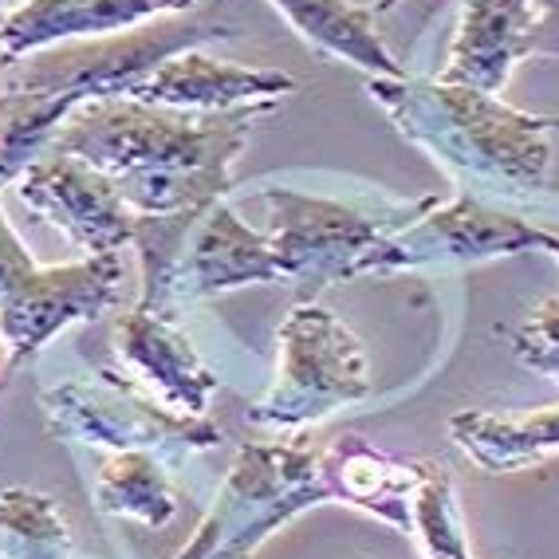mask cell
<instances>
[{
    "mask_svg": "<svg viewBox=\"0 0 559 559\" xmlns=\"http://www.w3.org/2000/svg\"><path fill=\"white\" fill-rule=\"evenodd\" d=\"M272 110L190 115L130 95L83 103L56 130L48 151L107 174L134 213H178L225 201L245 142Z\"/></svg>",
    "mask_w": 559,
    "mask_h": 559,
    "instance_id": "cell-1",
    "label": "cell"
},
{
    "mask_svg": "<svg viewBox=\"0 0 559 559\" xmlns=\"http://www.w3.org/2000/svg\"><path fill=\"white\" fill-rule=\"evenodd\" d=\"M320 450L308 441H249L240 445L229 477L198 536L174 559H252L272 532L300 512L328 504Z\"/></svg>",
    "mask_w": 559,
    "mask_h": 559,
    "instance_id": "cell-6",
    "label": "cell"
},
{
    "mask_svg": "<svg viewBox=\"0 0 559 559\" xmlns=\"http://www.w3.org/2000/svg\"><path fill=\"white\" fill-rule=\"evenodd\" d=\"M532 56H559V0H539Z\"/></svg>",
    "mask_w": 559,
    "mask_h": 559,
    "instance_id": "cell-23",
    "label": "cell"
},
{
    "mask_svg": "<svg viewBox=\"0 0 559 559\" xmlns=\"http://www.w3.org/2000/svg\"><path fill=\"white\" fill-rule=\"evenodd\" d=\"M394 4H402V0H374V12H390Z\"/></svg>",
    "mask_w": 559,
    "mask_h": 559,
    "instance_id": "cell-25",
    "label": "cell"
},
{
    "mask_svg": "<svg viewBox=\"0 0 559 559\" xmlns=\"http://www.w3.org/2000/svg\"><path fill=\"white\" fill-rule=\"evenodd\" d=\"M16 198L36 217L68 233L87 257L119 252L134 237V210L122 201L119 186L71 154L44 151L32 166H24Z\"/></svg>",
    "mask_w": 559,
    "mask_h": 559,
    "instance_id": "cell-11",
    "label": "cell"
},
{
    "mask_svg": "<svg viewBox=\"0 0 559 559\" xmlns=\"http://www.w3.org/2000/svg\"><path fill=\"white\" fill-rule=\"evenodd\" d=\"M115 350L158 394L162 406L205 418L213 390H217V374L205 367L198 347L174 323L154 320L139 308L127 311L115 328Z\"/></svg>",
    "mask_w": 559,
    "mask_h": 559,
    "instance_id": "cell-15",
    "label": "cell"
},
{
    "mask_svg": "<svg viewBox=\"0 0 559 559\" xmlns=\"http://www.w3.org/2000/svg\"><path fill=\"white\" fill-rule=\"evenodd\" d=\"M296 91V80L272 68H237L181 51L166 63L142 75L130 87V99L151 103V107L190 110V115H233V110H276L280 99Z\"/></svg>",
    "mask_w": 559,
    "mask_h": 559,
    "instance_id": "cell-12",
    "label": "cell"
},
{
    "mask_svg": "<svg viewBox=\"0 0 559 559\" xmlns=\"http://www.w3.org/2000/svg\"><path fill=\"white\" fill-rule=\"evenodd\" d=\"M539 252H551L559 260V229H544V249Z\"/></svg>",
    "mask_w": 559,
    "mask_h": 559,
    "instance_id": "cell-24",
    "label": "cell"
},
{
    "mask_svg": "<svg viewBox=\"0 0 559 559\" xmlns=\"http://www.w3.org/2000/svg\"><path fill=\"white\" fill-rule=\"evenodd\" d=\"M409 520H414V536L426 548V559H473L457 492H453V473L441 461H421L418 489L409 500Z\"/></svg>",
    "mask_w": 559,
    "mask_h": 559,
    "instance_id": "cell-21",
    "label": "cell"
},
{
    "mask_svg": "<svg viewBox=\"0 0 559 559\" xmlns=\"http://www.w3.org/2000/svg\"><path fill=\"white\" fill-rule=\"evenodd\" d=\"M9 16H12V4H9V0H0V28H4V21H9Z\"/></svg>",
    "mask_w": 559,
    "mask_h": 559,
    "instance_id": "cell-26",
    "label": "cell"
},
{
    "mask_svg": "<svg viewBox=\"0 0 559 559\" xmlns=\"http://www.w3.org/2000/svg\"><path fill=\"white\" fill-rule=\"evenodd\" d=\"M320 473L331 500H343L367 516L386 520L390 528L414 532L409 500L418 489L421 461L394 457V453L370 445L362 433H343L331 450L320 453Z\"/></svg>",
    "mask_w": 559,
    "mask_h": 559,
    "instance_id": "cell-16",
    "label": "cell"
},
{
    "mask_svg": "<svg viewBox=\"0 0 559 559\" xmlns=\"http://www.w3.org/2000/svg\"><path fill=\"white\" fill-rule=\"evenodd\" d=\"M539 0H461L450 63L441 83L500 95L520 60L532 56Z\"/></svg>",
    "mask_w": 559,
    "mask_h": 559,
    "instance_id": "cell-13",
    "label": "cell"
},
{
    "mask_svg": "<svg viewBox=\"0 0 559 559\" xmlns=\"http://www.w3.org/2000/svg\"><path fill=\"white\" fill-rule=\"evenodd\" d=\"M127 260L122 252L87 257L80 264L36 269L0 300V340L9 347L4 374L60 335L71 323H95L122 304Z\"/></svg>",
    "mask_w": 559,
    "mask_h": 559,
    "instance_id": "cell-10",
    "label": "cell"
},
{
    "mask_svg": "<svg viewBox=\"0 0 559 559\" xmlns=\"http://www.w3.org/2000/svg\"><path fill=\"white\" fill-rule=\"evenodd\" d=\"M229 36L237 32L225 24L170 12L115 36L63 40L21 60H0V186L16 181L24 166L48 151L71 110L130 95L142 75L170 56Z\"/></svg>",
    "mask_w": 559,
    "mask_h": 559,
    "instance_id": "cell-3",
    "label": "cell"
},
{
    "mask_svg": "<svg viewBox=\"0 0 559 559\" xmlns=\"http://www.w3.org/2000/svg\"><path fill=\"white\" fill-rule=\"evenodd\" d=\"M198 0H24L0 28V60H21L63 40L130 32L154 16L190 12Z\"/></svg>",
    "mask_w": 559,
    "mask_h": 559,
    "instance_id": "cell-14",
    "label": "cell"
},
{
    "mask_svg": "<svg viewBox=\"0 0 559 559\" xmlns=\"http://www.w3.org/2000/svg\"><path fill=\"white\" fill-rule=\"evenodd\" d=\"M272 9L296 28L304 44L328 56L362 68L370 80H402V68L374 28V9L355 0H269Z\"/></svg>",
    "mask_w": 559,
    "mask_h": 559,
    "instance_id": "cell-18",
    "label": "cell"
},
{
    "mask_svg": "<svg viewBox=\"0 0 559 559\" xmlns=\"http://www.w3.org/2000/svg\"><path fill=\"white\" fill-rule=\"evenodd\" d=\"M95 504L107 516H127L146 528H166L178 512L170 465L146 450L115 453L95 477Z\"/></svg>",
    "mask_w": 559,
    "mask_h": 559,
    "instance_id": "cell-19",
    "label": "cell"
},
{
    "mask_svg": "<svg viewBox=\"0 0 559 559\" xmlns=\"http://www.w3.org/2000/svg\"><path fill=\"white\" fill-rule=\"evenodd\" d=\"M370 99L414 146L441 162L461 193L516 210L544 229H559V193L548 190V122L500 95L441 80H367Z\"/></svg>",
    "mask_w": 559,
    "mask_h": 559,
    "instance_id": "cell-2",
    "label": "cell"
},
{
    "mask_svg": "<svg viewBox=\"0 0 559 559\" xmlns=\"http://www.w3.org/2000/svg\"><path fill=\"white\" fill-rule=\"evenodd\" d=\"M28 272H36V260H32V252L24 249L21 237L9 229V221L0 213V300H4Z\"/></svg>",
    "mask_w": 559,
    "mask_h": 559,
    "instance_id": "cell-22",
    "label": "cell"
},
{
    "mask_svg": "<svg viewBox=\"0 0 559 559\" xmlns=\"http://www.w3.org/2000/svg\"><path fill=\"white\" fill-rule=\"evenodd\" d=\"M48 430L63 441L107 445V450H146L166 465H181L201 450H217L221 426L198 414H178L139 394L119 370L103 367L87 382H63L40 394Z\"/></svg>",
    "mask_w": 559,
    "mask_h": 559,
    "instance_id": "cell-7",
    "label": "cell"
},
{
    "mask_svg": "<svg viewBox=\"0 0 559 559\" xmlns=\"http://www.w3.org/2000/svg\"><path fill=\"white\" fill-rule=\"evenodd\" d=\"M450 438L485 473H516L559 453V406L465 409L450 418Z\"/></svg>",
    "mask_w": 559,
    "mask_h": 559,
    "instance_id": "cell-17",
    "label": "cell"
},
{
    "mask_svg": "<svg viewBox=\"0 0 559 559\" xmlns=\"http://www.w3.org/2000/svg\"><path fill=\"white\" fill-rule=\"evenodd\" d=\"M370 394V367L359 335L316 300H300L280 328V379L249 409L257 426H308Z\"/></svg>",
    "mask_w": 559,
    "mask_h": 559,
    "instance_id": "cell-8",
    "label": "cell"
},
{
    "mask_svg": "<svg viewBox=\"0 0 559 559\" xmlns=\"http://www.w3.org/2000/svg\"><path fill=\"white\" fill-rule=\"evenodd\" d=\"M438 198L418 201H340L316 193L264 186L260 205L269 213V240L284 264V284L300 292V300H316L340 280H355L359 260L382 237L406 229Z\"/></svg>",
    "mask_w": 559,
    "mask_h": 559,
    "instance_id": "cell-5",
    "label": "cell"
},
{
    "mask_svg": "<svg viewBox=\"0 0 559 559\" xmlns=\"http://www.w3.org/2000/svg\"><path fill=\"white\" fill-rule=\"evenodd\" d=\"M130 245L139 249L142 269L134 308L166 323L221 292L284 284V264L269 233L249 229L225 201L178 213H134Z\"/></svg>",
    "mask_w": 559,
    "mask_h": 559,
    "instance_id": "cell-4",
    "label": "cell"
},
{
    "mask_svg": "<svg viewBox=\"0 0 559 559\" xmlns=\"http://www.w3.org/2000/svg\"><path fill=\"white\" fill-rule=\"evenodd\" d=\"M532 249H544V225L520 217L516 210L492 205L477 193L457 190L453 201H433L406 229L382 237L359 260L355 280L409 269H445V264H485Z\"/></svg>",
    "mask_w": 559,
    "mask_h": 559,
    "instance_id": "cell-9",
    "label": "cell"
},
{
    "mask_svg": "<svg viewBox=\"0 0 559 559\" xmlns=\"http://www.w3.org/2000/svg\"><path fill=\"white\" fill-rule=\"evenodd\" d=\"M544 122H548V130H559V115H544Z\"/></svg>",
    "mask_w": 559,
    "mask_h": 559,
    "instance_id": "cell-27",
    "label": "cell"
},
{
    "mask_svg": "<svg viewBox=\"0 0 559 559\" xmlns=\"http://www.w3.org/2000/svg\"><path fill=\"white\" fill-rule=\"evenodd\" d=\"M0 559H71V532L56 500L36 489L0 492Z\"/></svg>",
    "mask_w": 559,
    "mask_h": 559,
    "instance_id": "cell-20",
    "label": "cell"
}]
</instances>
